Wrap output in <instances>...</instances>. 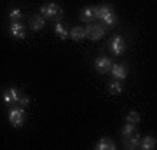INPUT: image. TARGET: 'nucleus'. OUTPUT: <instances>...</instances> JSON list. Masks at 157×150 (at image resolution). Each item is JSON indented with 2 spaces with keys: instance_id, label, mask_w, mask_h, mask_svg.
<instances>
[{
  "instance_id": "1",
  "label": "nucleus",
  "mask_w": 157,
  "mask_h": 150,
  "mask_svg": "<svg viewBox=\"0 0 157 150\" xmlns=\"http://www.w3.org/2000/svg\"><path fill=\"white\" fill-rule=\"evenodd\" d=\"M40 16L44 19H51V21H59L63 16V9L54 2H47L40 7Z\"/></svg>"
},
{
  "instance_id": "2",
  "label": "nucleus",
  "mask_w": 157,
  "mask_h": 150,
  "mask_svg": "<svg viewBox=\"0 0 157 150\" xmlns=\"http://www.w3.org/2000/svg\"><path fill=\"white\" fill-rule=\"evenodd\" d=\"M105 32H107V28L103 26V25H87V26H84V35L86 39L89 40H100L103 39V35H105Z\"/></svg>"
},
{
  "instance_id": "3",
  "label": "nucleus",
  "mask_w": 157,
  "mask_h": 150,
  "mask_svg": "<svg viewBox=\"0 0 157 150\" xmlns=\"http://www.w3.org/2000/svg\"><path fill=\"white\" fill-rule=\"evenodd\" d=\"M9 122L14 126V128H21L23 124H25V108L23 106H12L11 110H9Z\"/></svg>"
},
{
  "instance_id": "4",
  "label": "nucleus",
  "mask_w": 157,
  "mask_h": 150,
  "mask_svg": "<svg viewBox=\"0 0 157 150\" xmlns=\"http://www.w3.org/2000/svg\"><path fill=\"white\" fill-rule=\"evenodd\" d=\"M126 47H128V44H126V39L122 35H113L110 44H108V49L112 51L113 56H121L126 51Z\"/></svg>"
},
{
  "instance_id": "5",
  "label": "nucleus",
  "mask_w": 157,
  "mask_h": 150,
  "mask_svg": "<svg viewBox=\"0 0 157 150\" xmlns=\"http://www.w3.org/2000/svg\"><path fill=\"white\" fill-rule=\"evenodd\" d=\"M94 68L98 73H108L112 68V60L108 56H98L94 60Z\"/></svg>"
},
{
  "instance_id": "6",
  "label": "nucleus",
  "mask_w": 157,
  "mask_h": 150,
  "mask_svg": "<svg viewBox=\"0 0 157 150\" xmlns=\"http://www.w3.org/2000/svg\"><path fill=\"white\" fill-rule=\"evenodd\" d=\"M19 96H21V93H19L16 87H7L6 91L2 93V100H4L6 105H14V103H17Z\"/></svg>"
},
{
  "instance_id": "7",
  "label": "nucleus",
  "mask_w": 157,
  "mask_h": 150,
  "mask_svg": "<svg viewBox=\"0 0 157 150\" xmlns=\"http://www.w3.org/2000/svg\"><path fill=\"white\" fill-rule=\"evenodd\" d=\"M112 73L113 79H117V80H124V79L129 75V70L126 65H121V63H112V68H110V72Z\"/></svg>"
},
{
  "instance_id": "8",
  "label": "nucleus",
  "mask_w": 157,
  "mask_h": 150,
  "mask_svg": "<svg viewBox=\"0 0 157 150\" xmlns=\"http://www.w3.org/2000/svg\"><path fill=\"white\" fill-rule=\"evenodd\" d=\"M9 33L14 39L23 40L25 39V25L21 21H11V25H9Z\"/></svg>"
},
{
  "instance_id": "9",
  "label": "nucleus",
  "mask_w": 157,
  "mask_h": 150,
  "mask_svg": "<svg viewBox=\"0 0 157 150\" xmlns=\"http://www.w3.org/2000/svg\"><path fill=\"white\" fill-rule=\"evenodd\" d=\"M140 140H141V134L140 133H133L124 138V147L129 150H135V148H140Z\"/></svg>"
},
{
  "instance_id": "10",
  "label": "nucleus",
  "mask_w": 157,
  "mask_h": 150,
  "mask_svg": "<svg viewBox=\"0 0 157 150\" xmlns=\"http://www.w3.org/2000/svg\"><path fill=\"white\" fill-rule=\"evenodd\" d=\"M54 33H56L61 40H67L68 39V33H70V30H68V26L65 25V23L54 21Z\"/></svg>"
},
{
  "instance_id": "11",
  "label": "nucleus",
  "mask_w": 157,
  "mask_h": 150,
  "mask_svg": "<svg viewBox=\"0 0 157 150\" xmlns=\"http://www.w3.org/2000/svg\"><path fill=\"white\" fill-rule=\"evenodd\" d=\"M157 145V140L155 136H150V134H147V136H141L140 140V148L143 150H154Z\"/></svg>"
},
{
  "instance_id": "12",
  "label": "nucleus",
  "mask_w": 157,
  "mask_h": 150,
  "mask_svg": "<svg viewBox=\"0 0 157 150\" xmlns=\"http://www.w3.org/2000/svg\"><path fill=\"white\" fill-rule=\"evenodd\" d=\"M96 150H113L115 148V143L112 141V138H108V136H103V138L98 140V143L94 145Z\"/></svg>"
},
{
  "instance_id": "13",
  "label": "nucleus",
  "mask_w": 157,
  "mask_h": 150,
  "mask_svg": "<svg viewBox=\"0 0 157 150\" xmlns=\"http://www.w3.org/2000/svg\"><path fill=\"white\" fill-rule=\"evenodd\" d=\"M30 28L33 30V32H39V30H42V28L45 26V19L40 14H35V16H32L30 17Z\"/></svg>"
},
{
  "instance_id": "14",
  "label": "nucleus",
  "mask_w": 157,
  "mask_h": 150,
  "mask_svg": "<svg viewBox=\"0 0 157 150\" xmlns=\"http://www.w3.org/2000/svg\"><path fill=\"white\" fill-rule=\"evenodd\" d=\"M113 9L108 4H103V6H98L94 7V19H100V21H103V17L107 16V14H110Z\"/></svg>"
},
{
  "instance_id": "15",
  "label": "nucleus",
  "mask_w": 157,
  "mask_h": 150,
  "mask_svg": "<svg viewBox=\"0 0 157 150\" xmlns=\"http://www.w3.org/2000/svg\"><path fill=\"white\" fill-rule=\"evenodd\" d=\"M68 37H70L73 42H80V40H84V39H86V35H84V26H73L72 30H70Z\"/></svg>"
},
{
  "instance_id": "16",
  "label": "nucleus",
  "mask_w": 157,
  "mask_h": 150,
  "mask_svg": "<svg viewBox=\"0 0 157 150\" xmlns=\"http://www.w3.org/2000/svg\"><path fill=\"white\" fill-rule=\"evenodd\" d=\"M80 19L84 23H93L94 21V7L89 6V7H84L80 11Z\"/></svg>"
},
{
  "instance_id": "17",
  "label": "nucleus",
  "mask_w": 157,
  "mask_h": 150,
  "mask_svg": "<svg viewBox=\"0 0 157 150\" xmlns=\"http://www.w3.org/2000/svg\"><path fill=\"white\" fill-rule=\"evenodd\" d=\"M122 80H117V79H113L108 82V93H112V94H121L122 93Z\"/></svg>"
},
{
  "instance_id": "18",
  "label": "nucleus",
  "mask_w": 157,
  "mask_h": 150,
  "mask_svg": "<svg viewBox=\"0 0 157 150\" xmlns=\"http://www.w3.org/2000/svg\"><path fill=\"white\" fill-rule=\"evenodd\" d=\"M103 26L105 28H113L115 25H117V16H115V12H110V14H107V16L103 17Z\"/></svg>"
},
{
  "instance_id": "19",
  "label": "nucleus",
  "mask_w": 157,
  "mask_h": 150,
  "mask_svg": "<svg viewBox=\"0 0 157 150\" xmlns=\"http://www.w3.org/2000/svg\"><path fill=\"white\" fill-rule=\"evenodd\" d=\"M140 121H141L140 112H136V110H129L128 113H126V122H131V124H140Z\"/></svg>"
},
{
  "instance_id": "20",
  "label": "nucleus",
  "mask_w": 157,
  "mask_h": 150,
  "mask_svg": "<svg viewBox=\"0 0 157 150\" xmlns=\"http://www.w3.org/2000/svg\"><path fill=\"white\" fill-rule=\"evenodd\" d=\"M135 131H136V124L126 122L122 126V129H121V134H122V138H126V136H129V134H133Z\"/></svg>"
},
{
  "instance_id": "21",
  "label": "nucleus",
  "mask_w": 157,
  "mask_h": 150,
  "mask_svg": "<svg viewBox=\"0 0 157 150\" xmlns=\"http://www.w3.org/2000/svg\"><path fill=\"white\" fill-rule=\"evenodd\" d=\"M21 17H23L21 9H11V11H9V19H11V21H21Z\"/></svg>"
},
{
  "instance_id": "22",
  "label": "nucleus",
  "mask_w": 157,
  "mask_h": 150,
  "mask_svg": "<svg viewBox=\"0 0 157 150\" xmlns=\"http://www.w3.org/2000/svg\"><path fill=\"white\" fill-rule=\"evenodd\" d=\"M17 105L23 106V108H25V106H28L30 105V96L21 94V96H19V100H17Z\"/></svg>"
}]
</instances>
